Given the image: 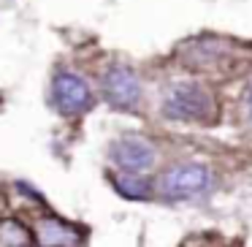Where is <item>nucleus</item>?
Wrapping results in <instances>:
<instances>
[{"instance_id": "obj_1", "label": "nucleus", "mask_w": 252, "mask_h": 247, "mask_svg": "<svg viewBox=\"0 0 252 247\" xmlns=\"http://www.w3.org/2000/svg\"><path fill=\"white\" fill-rule=\"evenodd\" d=\"M214 185V171L206 163H176L160 174L155 190L165 201H192L209 193Z\"/></svg>"}, {"instance_id": "obj_5", "label": "nucleus", "mask_w": 252, "mask_h": 247, "mask_svg": "<svg viewBox=\"0 0 252 247\" xmlns=\"http://www.w3.org/2000/svg\"><path fill=\"white\" fill-rule=\"evenodd\" d=\"M33 239L38 247H84L87 231L57 214H44L33 225Z\"/></svg>"}, {"instance_id": "obj_9", "label": "nucleus", "mask_w": 252, "mask_h": 247, "mask_svg": "<svg viewBox=\"0 0 252 247\" xmlns=\"http://www.w3.org/2000/svg\"><path fill=\"white\" fill-rule=\"evenodd\" d=\"M250 117H252V93H250Z\"/></svg>"}, {"instance_id": "obj_7", "label": "nucleus", "mask_w": 252, "mask_h": 247, "mask_svg": "<svg viewBox=\"0 0 252 247\" xmlns=\"http://www.w3.org/2000/svg\"><path fill=\"white\" fill-rule=\"evenodd\" d=\"M114 190L127 201H149L158 196L152 179H147L144 174H122V171L114 176Z\"/></svg>"}, {"instance_id": "obj_8", "label": "nucleus", "mask_w": 252, "mask_h": 247, "mask_svg": "<svg viewBox=\"0 0 252 247\" xmlns=\"http://www.w3.org/2000/svg\"><path fill=\"white\" fill-rule=\"evenodd\" d=\"M33 242V231L25 228V223H19V220L0 223V247H30Z\"/></svg>"}, {"instance_id": "obj_6", "label": "nucleus", "mask_w": 252, "mask_h": 247, "mask_svg": "<svg viewBox=\"0 0 252 247\" xmlns=\"http://www.w3.org/2000/svg\"><path fill=\"white\" fill-rule=\"evenodd\" d=\"M103 95L114 109L130 111L141 101V82L127 66H111L103 73Z\"/></svg>"}, {"instance_id": "obj_3", "label": "nucleus", "mask_w": 252, "mask_h": 247, "mask_svg": "<svg viewBox=\"0 0 252 247\" xmlns=\"http://www.w3.org/2000/svg\"><path fill=\"white\" fill-rule=\"evenodd\" d=\"M109 160L122 174H147L158 163V149L144 136H122L111 141Z\"/></svg>"}, {"instance_id": "obj_2", "label": "nucleus", "mask_w": 252, "mask_h": 247, "mask_svg": "<svg viewBox=\"0 0 252 247\" xmlns=\"http://www.w3.org/2000/svg\"><path fill=\"white\" fill-rule=\"evenodd\" d=\"M163 114L179 122H206L217 114L214 95L198 82H179L165 93Z\"/></svg>"}, {"instance_id": "obj_4", "label": "nucleus", "mask_w": 252, "mask_h": 247, "mask_svg": "<svg viewBox=\"0 0 252 247\" xmlns=\"http://www.w3.org/2000/svg\"><path fill=\"white\" fill-rule=\"evenodd\" d=\"M52 98L60 114L65 117H76L93 106V90L76 73H57L55 82H52Z\"/></svg>"}]
</instances>
